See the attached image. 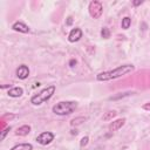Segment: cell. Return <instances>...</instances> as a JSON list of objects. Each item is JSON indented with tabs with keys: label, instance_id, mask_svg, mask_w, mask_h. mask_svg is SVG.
<instances>
[{
	"label": "cell",
	"instance_id": "7c38bea8",
	"mask_svg": "<svg viewBox=\"0 0 150 150\" xmlns=\"http://www.w3.org/2000/svg\"><path fill=\"white\" fill-rule=\"evenodd\" d=\"M11 150H33V145L30 143H20L14 145Z\"/></svg>",
	"mask_w": 150,
	"mask_h": 150
},
{
	"label": "cell",
	"instance_id": "6da1fadb",
	"mask_svg": "<svg viewBox=\"0 0 150 150\" xmlns=\"http://www.w3.org/2000/svg\"><path fill=\"white\" fill-rule=\"evenodd\" d=\"M134 69H135V67L132 64H123V66H120L112 70H107V71H102V73L97 74L96 79H97V81L105 82V81L114 80V79L121 77L123 75H127L128 73L132 71Z\"/></svg>",
	"mask_w": 150,
	"mask_h": 150
},
{
	"label": "cell",
	"instance_id": "7a4b0ae2",
	"mask_svg": "<svg viewBox=\"0 0 150 150\" xmlns=\"http://www.w3.org/2000/svg\"><path fill=\"white\" fill-rule=\"evenodd\" d=\"M76 108H77V103L75 101H61L53 107V112L63 116L74 112Z\"/></svg>",
	"mask_w": 150,
	"mask_h": 150
},
{
	"label": "cell",
	"instance_id": "9c48e42d",
	"mask_svg": "<svg viewBox=\"0 0 150 150\" xmlns=\"http://www.w3.org/2000/svg\"><path fill=\"white\" fill-rule=\"evenodd\" d=\"M124 123H125V118H118V120H116L109 124V130L110 131H117L118 129H121L123 127Z\"/></svg>",
	"mask_w": 150,
	"mask_h": 150
},
{
	"label": "cell",
	"instance_id": "ac0fdd59",
	"mask_svg": "<svg viewBox=\"0 0 150 150\" xmlns=\"http://www.w3.org/2000/svg\"><path fill=\"white\" fill-rule=\"evenodd\" d=\"M9 130H11V127H7L6 129H4V130H2V132H1V136H0V139H1V141L5 138V136L7 135V132H8Z\"/></svg>",
	"mask_w": 150,
	"mask_h": 150
},
{
	"label": "cell",
	"instance_id": "d6986e66",
	"mask_svg": "<svg viewBox=\"0 0 150 150\" xmlns=\"http://www.w3.org/2000/svg\"><path fill=\"white\" fill-rule=\"evenodd\" d=\"M71 22H73V18H71V16H68V18H67V22H66V25H67V26H70Z\"/></svg>",
	"mask_w": 150,
	"mask_h": 150
},
{
	"label": "cell",
	"instance_id": "4fadbf2b",
	"mask_svg": "<svg viewBox=\"0 0 150 150\" xmlns=\"http://www.w3.org/2000/svg\"><path fill=\"white\" fill-rule=\"evenodd\" d=\"M130 25H131V19H130L129 16H124V18L122 19L121 27H122L123 29H128V28L130 27Z\"/></svg>",
	"mask_w": 150,
	"mask_h": 150
},
{
	"label": "cell",
	"instance_id": "5b68a950",
	"mask_svg": "<svg viewBox=\"0 0 150 150\" xmlns=\"http://www.w3.org/2000/svg\"><path fill=\"white\" fill-rule=\"evenodd\" d=\"M54 139V134L50 131H43L36 137V142L41 145H47Z\"/></svg>",
	"mask_w": 150,
	"mask_h": 150
},
{
	"label": "cell",
	"instance_id": "277c9868",
	"mask_svg": "<svg viewBox=\"0 0 150 150\" xmlns=\"http://www.w3.org/2000/svg\"><path fill=\"white\" fill-rule=\"evenodd\" d=\"M89 14H90V16L93 18V19H98V18H101V15H102V13H103V7H102V4L100 2V1H96V0H94V1H91L90 4H89Z\"/></svg>",
	"mask_w": 150,
	"mask_h": 150
},
{
	"label": "cell",
	"instance_id": "9a60e30c",
	"mask_svg": "<svg viewBox=\"0 0 150 150\" xmlns=\"http://www.w3.org/2000/svg\"><path fill=\"white\" fill-rule=\"evenodd\" d=\"M86 120H87L86 117H76V118H74V120H71V122H70V124H71V125H79V124H81V123H83V122H84Z\"/></svg>",
	"mask_w": 150,
	"mask_h": 150
},
{
	"label": "cell",
	"instance_id": "3957f363",
	"mask_svg": "<svg viewBox=\"0 0 150 150\" xmlns=\"http://www.w3.org/2000/svg\"><path fill=\"white\" fill-rule=\"evenodd\" d=\"M54 93H55V86H53V84L52 86H48L47 88L42 89L40 93L33 95L30 97V103L34 104V105H40L43 102L48 101L54 95Z\"/></svg>",
	"mask_w": 150,
	"mask_h": 150
},
{
	"label": "cell",
	"instance_id": "44dd1931",
	"mask_svg": "<svg viewBox=\"0 0 150 150\" xmlns=\"http://www.w3.org/2000/svg\"><path fill=\"white\" fill-rule=\"evenodd\" d=\"M143 1H134V6H138V5H141Z\"/></svg>",
	"mask_w": 150,
	"mask_h": 150
},
{
	"label": "cell",
	"instance_id": "ba28073f",
	"mask_svg": "<svg viewBox=\"0 0 150 150\" xmlns=\"http://www.w3.org/2000/svg\"><path fill=\"white\" fill-rule=\"evenodd\" d=\"M12 28H13L14 30H16V32H20V33H28V32H29L28 26L25 25V23L21 22V21H16V22H14L13 26H12Z\"/></svg>",
	"mask_w": 150,
	"mask_h": 150
},
{
	"label": "cell",
	"instance_id": "ffe728a7",
	"mask_svg": "<svg viewBox=\"0 0 150 150\" xmlns=\"http://www.w3.org/2000/svg\"><path fill=\"white\" fill-rule=\"evenodd\" d=\"M143 109H145V110H150V102H149V103H145V104L143 105Z\"/></svg>",
	"mask_w": 150,
	"mask_h": 150
},
{
	"label": "cell",
	"instance_id": "2e32d148",
	"mask_svg": "<svg viewBox=\"0 0 150 150\" xmlns=\"http://www.w3.org/2000/svg\"><path fill=\"white\" fill-rule=\"evenodd\" d=\"M115 116H116V111H114V110H112V111H108V112L103 116V120H104V121H109V120H111V118L115 117Z\"/></svg>",
	"mask_w": 150,
	"mask_h": 150
},
{
	"label": "cell",
	"instance_id": "8fae6325",
	"mask_svg": "<svg viewBox=\"0 0 150 150\" xmlns=\"http://www.w3.org/2000/svg\"><path fill=\"white\" fill-rule=\"evenodd\" d=\"M29 132H30V127L27 125V124L21 125V127L18 128L16 131H15V134H16L18 136H26V135H28Z\"/></svg>",
	"mask_w": 150,
	"mask_h": 150
},
{
	"label": "cell",
	"instance_id": "5bb4252c",
	"mask_svg": "<svg viewBox=\"0 0 150 150\" xmlns=\"http://www.w3.org/2000/svg\"><path fill=\"white\" fill-rule=\"evenodd\" d=\"M101 36H102L103 39H109V38H110V30H109V28L103 27V28L101 29Z\"/></svg>",
	"mask_w": 150,
	"mask_h": 150
},
{
	"label": "cell",
	"instance_id": "7402d4cb",
	"mask_svg": "<svg viewBox=\"0 0 150 150\" xmlns=\"http://www.w3.org/2000/svg\"><path fill=\"white\" fill-rule=\"evenodd\" d=\"M74 63H76V61H75V60H71V61H70V66L73 67V64H74Z\"/></svg>",
	"mask_w": 150,
	"mask_h": 150
},
{
	"label": "cell",
	"instance_id": "8992f818",
	"mask_svg": "<svg viewBox=\"0 0 150 150\" xmlns=\"http://www.w3.org/2000/svg\"><path fill=\"white\" fill-rule=\"evenodd\" d=\"M81 38H82V30H81L80 28H77V27L73 28V29L70 30L69 35H68L69 42H76V41H79Z\"/></svg>",
	"mask_w": 150,
	"mask_h": 150
},
{
	"label": "cell",
	"instance_id": "e0dca14e",
	"mask_svg": "<svg viewBox=\"0 0 150 150\" xmlns=\"http://www.w3.org/2000/svg\"><path fill=\"white\" fill-rule=\"evenodd\" d=\"M88 141H89V137L88 136H84L82 139H81V142H80V145L83 148V146H86L87 144H88Z\"/></svg>",
	"mask_w": 150,
	"mask_h": 150
},
{
	"label": "cell",
	"instance_id": "52a82bcc",
	"mask_svg": "<svg viewBox=\"0 0 150 150\" xmlns=\"http://www.w3.org/2000/svg\"><path fill=\"white\" fill-rule=\"evenodd\" d=\"M15 74H16V76H18L20 80H25V79H27L28 75H29V68H28L26 64H21V66L18 67Z\"/></svg>",
	"mask_w": 150,
	"mask_h": 150
},
{
	"label": "cell",
	"instance_id": "30bf717a",
	"mask_svg": "<svg viewBox=\"0 0 150 150\" xmlns=\"http://www.w3.org/2000/svg\"><path fill=\"white\" fill-rule=\"evenodd\" d=\"M8 96L11 97H20L22 94H23V89L21 87H13L8 90Z\"/></svg>",
	"mask_w": 150,
	"mask_h": 150
}]
</instances>
